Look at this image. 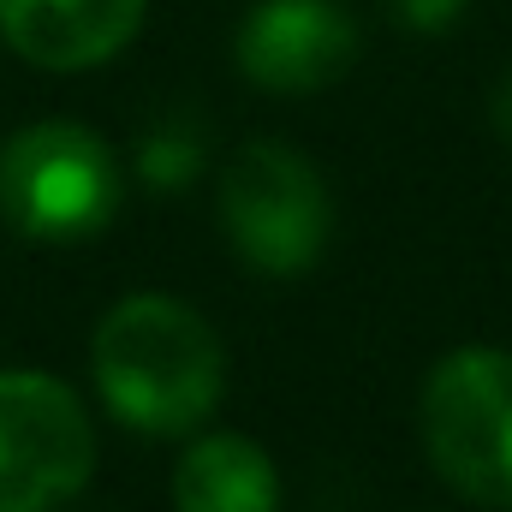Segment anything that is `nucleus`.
<instances>
[{
  "instance_id": "obj_1",
  "label": "nucleus",
  "mask_w": 512,
  "mask_h": 512,
  "mask_svg": "<svg viewBox=\"0 0 512 512\" xmlns=\"http://www.w3.org/2000/svg\"><path fill=\"white\" fill-rule=\"evenodd\" d=\"M221 376L215 328L167 292L120 298L96 328V387L131 429L179 435L203 423L221 399Z\"/></svg>"
},
{
  "instance_id": "obj_2",
  "label": "nucleus",
  "mask_w": 512,
  "mask_h": 512,
  "mask_svg": "<svg viewBox=\"0 0 512 512\" xmlns=\"http://www.w3.org/2000/svg\"><path fill=\"white\" fill-rule=\"evenodd\" d=\"M423 441L435 471L483 501L512 507V358L495 346H465L435 364L423 387Z\"/></svg>"
},
{
  "instance_id": "obj_3",
  "label": "nucleus",
  "mask_w": 512,
  "mask_h": 512,
  "mask_svg": "<svg viewBox=\"0 0 512 512\" xmlns=\"http://www.w3.org/2000/svg\"><path fill=\"white\" fill-rule=\"evenodd\" d=\"M120 203V173L84 126H30L0 149V215L48 245L90 239Z\"/></svg>"
},
{
  "instance_id": "obj_4",
  "label": "nucleus",
  "mask_w": 512,
  "mask_h": 512,
  "mask_svg": "<svg viewBox=\"0 0 512 512\" xmlns=\"http://www.w3.org/2000/svg\"><path fill=\"white\" fill-rule=\"evenodd\" d=\"M221 221L262 274H298L328 245V185L316 167L274 137H256L221 173Z\"/></svg>"
},
{
  "instance_id": "obj_5",
  "label": "nucleus",
  "mask_w": 512,
  "mask_h": 512,
  "mask_svg": "<svg viewBox=\"0 0 512 512\" xmlns=\"http://www.w3.org/2000/svg\"><path fill=\"white\" fill-rule=\"evenodd\" d=\"M96 435L72 387L36 370H0V512H54L84 489Z\"/></svg>"
},
{
  "instance_id": "obj_6",
  "label": "nucleus",
  "mask_w": 512,
  "mask_h": 512,
  "mask_svg": "<svg viewBox=\"0 0 512 512\" xmlns=\"http://www.w3.org/2000/svg\"><path fill=\"white\" fill-rule=\"evenodd\" d=\"M358 60V24L340 0H262L239 30L245 78L280 96L322 90Z\"/></svg>"
},
{
  "instance_id": "obj_7",
  "label": "nucleus",
  "mask_w": 512,
  "mask_h": 512,
  "mask_svg": "<svg viewBox=\"0 0 512 512\" xmlns=\"http://www.w3.org/2000/svg\"><path fill=\"white\" fill-rule=\"evenodd\" d=\"M149 0H0V36L48 72H84L120 54Z\"/></svg>"
},
{
  "instance_id": "obj_8",
  "label": "nucleus",
  "mask_w": 512,
  "mask_h": 512,
  "mask_svg": "<svg viewBox=\"0 0 512 512\" xmlns=\"http://www.w3.org/2000/svg\"><path fill=\"white\" fill-rule=\"evenodd\" d=\"M173 501L179 512H274L280 483L251 435H209L179 459Z\"/></svg>"
},
{
  "instance_id": "obj_9",
  "label": "nucleus",
  "mask_w": 512,
  "mask_h": 512,
  "mask_svg": "<svg viewBox=\"0 0 512 512\" xmlns=\"http://www.w3.org/2000/svg\"><path fill=\"white\" fill-rule=\"evenodd\" d=\"M197 161H203V143L185 126L149 131V143H143V155H137V167H143L149 185H185V179L197 173Z\"/></svg>"
},
{
  "instance_id": "obj_10",
  "label": "nucleus",
  "mask_w": 512,
  "mask_h": 512,
  "mask_svg": "<svg viewBox=\"0 0 512 512\" xmlns=\"http://www.w3.org/2000/svg\"><path fill=\"white\" fill-rule=\"evenodd\" d=\"M387 6H393V18L411 24V30H447V24L465 12V0H387Z\"/></svg>"
},
{
  "instance_id": "obj_11",
  "label": "nucleus",
  "mask_w": 512,
  "mask_h": 512,
  "mask_svg": "<svg viewBox=\"0 0 512 512\" xmlns=\"http://www.w3.org/2000/svg\"><path fill=\"white\" fill-rule=\"evenodd\" d=\"M495 126L512 137V72L501 78V90H495Z\"/></svg>"
}]
</instances>
